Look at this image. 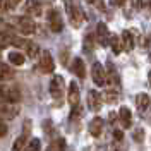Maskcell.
<instances>
[{"label": "cell", "instance_id": "6da1fadb", "mask_svg": "<svg viewBox=\"0 0 151 151\" xmlns=\"http://www.w3.org/2000/svg\"><path fill=\"white\" fill-rule=\"evenodd\" d=\"M64 5H65L67 16L70 19L72 26L74 28H79L84 21V10L81 7V2L79 0H64Z\"/></svg>", "mask_w": 151, "mask_h": 151}, {"label": "cell", "instance_id": "7a4b0ae2", "mask_svg": "<svg viewBox=\"0 0 151 151\" xmlns=\"http://www.w3.org/2000/svg\"><path fill=\"white\" fill-rule=\"evenodd\" d=\"M14 28L17 29L21 35H24V36H29V35H33L35 31H36V24H35V21L28 16H21V17H16L14 21Z\"/></svg>", "mask_w": 151, "mask_h": 151}, {"label": "cell", "instance_id": "3957f363", "mask_svg": "<svg viewBox=\"0 0 151 151\" xmlns=\"http://www.w3.org/2000/svg\"><path fill=\"white\" fill-rule=\"evenodd\" d=\"M19 100H21V93H19L17 88L9 86L5 83L0 84V101H4V103H16Z\"/></svg>", "mask_w": 151, "mask_h": 151}, {"label": "cell", "instance_id": "277c9868", "mask_svg": "<svg viewBox=\"0 0 151 151\" xmlns=\"http://www.w3.org/2000/svg\"><path fill=\"white\" fill-rule=\"evenodd\" d=\"M64 91H65V83H64V77L62 76H55L50 83V94L52 98L55 100H60L64 96Z\"/></svg>", "mask_w": 151, "mask_h": 151}, {"label": "cell", "instance_id": "5b68a950", "mask_svg": "<svg viewBox=\"0 0 151 151\" xmlns=\"http://www.w3.org/2000/svg\"><path fill=\"white\" fill-rule=\"evenodd\" d=\"M48 24H50V29L53 31V33H60L62 29H64V21H62V16H60V12L55 9L48 10Z\"/></svg>", "mask_w": 151, "mask_h": 151}, {"label": "cell", "instance_id": "8992f818", "mask_svg": "<svg viewBox=\"0 0 151 151\" xmlns=\"http://www.w3.org/2000/svg\"><path fill=\"white\" fill-rule=\"evenodd\" d=\"M40 69H41L45 74L53 72V69H55L53 57H52V53H50L48 50H43V52H41V55H40Z\"/></svg>", "mask_w": 151, "mask_h": 151}, {"label": "cell", "instance_id": "52a82bcc", "mask_svg": "<svg viewBox=\"0 0 151 151\" xmlns=\"http://www.w3.org/2000/svg\"><path fill=\"white\" fill-rule=\"evenodd\" d=\"M91 77H93L94 84H98V86H103L106 83V74H105V69L100 62L93 64V67H91Z\"/></svg>", "mask_w": 151, "mask_h": 151}, {"label": "cell", "instance_id": "ba28073f", "mask_svg": "<svg viewBox=\"0 0 151 151\" xmlns=\"http://www.w3.org/2000/svg\"><path fill=\"white\" fill-rule=\"evenodd\" d=\"M101 47H106L108 43H110V33H108V28H106V24L103 22H98V26H96V38H94Z\"/></svg>", "mask_w": 151, "mask_h": 151}, {"label": "cell", "instance_id": "9c48e42d", "mask_svg": "<svg viewBox=\"0 0 151 151\" xmlns=\"http://www.w3.org/2000/svg\"><path fill=\"white\" fill-rule=\"evenodd\" d=\"M88 106H89L91 112H98V110L101 108V98H100L98 91L91 89V91L88 93Z\"/></svg>", "mask_w": 151, "mask_h": 151}, {"label": "cell", "instance_id": "30bf717a", "mask_svg": "<svg viewBox=\"0 0 151 151\" xmlns=\"http://www.w3.org/2000/svg\"><path fill=\"white\" fill-rule=\"evenodd\" d=\"M79 98H81V94H79V88L76 83H70L69 86V94H67V100H69V105H70V108H74L79 105Z\"/></svg>", "mask_w": 151, "mask_h": 151}, {"label": "cell", "instance_id": "8fae6325", "mask_svg": "<svg viewBox=\"0 0 151 151\" xmlns=\"http://www.w3.org/2000/svg\"><path fill=\"white\" fill-rule=\"evenodd\" d=\"M24 10L29 16H40L41 14V2L40 0H28L26 5H24Z\"/></svg>", "mask_w": 151, "mask_h": 151}, {"label": "cell", "instance_id": "7c38bea8", "mask_svg": "<svg viewBox=\"0 0 151 151\" xmlns=\"http://www.w3.org/2000/svg\"><path fill=\"white\" fill-rule=\"evenodd\" d=\"M16 115H17V108L16 106H10L9 103L0 101V120L2 119H14Z\"/></svg>", "mask_w": 151, "mask_h": 151}, {"label": "cell", "instance_id": "4fadbf2b", "mask_svg": "<svg viewBox=\"0 0 151 151\" xmlns=\"http://www.w3.org/2000/svg\"><path fill=\"white\" fill-rule=\"evenodd\" d=\"M119 119H120L122 127H125V129H129L132 125V113L127 106H122V108L119 110Z\"/></svg>", "mask_w": 151, "mask_h": 151}, {"label": "cell", "instance_id": "5bb4252c", "mask_svg": "<svg viewBox=\"0 0 151 151\" xmlns=\"http://www.w3.org/2000/svg\"><path fill=\"white\" fill-rule=\"evenodd\" d=\"M89 134L91 136H94V137H98L100 134H101V131H103V119H100V117H94L93 120L89 122Z\"/></svg>", "mask_w": 151, "mask_h": 151}, {"label": "cell", "instance_id": "9a60e30c", "mask_svg": "<svg viewBox=\"0 0 151 151\" xmlns=\"http://www.w3.org/2000/svg\"><path fill=\"white\" fill-rule=\"evenodd\" d=\"M136 105H137V110H139V112H146V110L151 106V98H150V94L141 93L137 98H136Z\"/></svg>", "mask_w": 151, "mask_h": 151}, {"label": "cell", "instance_id": "2e32d148", "mask_svg": "<svg viewBox=\"0 0 151 151\" xmlns=\"http://www.w3.org/2000/svg\"><path fill=\"white\" fill-rule=\"evenodd\" d=\"M72 72H74L79 79H84V76H86V69H84V62L79 58V57H76L74 58V62H72Z\"/></svg>", "mask_w": 151, "mask_h": 151}, {"label": "cell", "instance_id": "e0dca14e", "mask_svg": "<svg viewBox=\"0 0 151 151\" xmlns=\"http://www.w3.org/2000/svg\"><path fill=\"white\" fill-rule=\"evenodd\" d=\"M120 41H122V50H125V52H131L134 48V38H132L131 31H124Z\"/></svg>", "mask_w": 151, "mask_h": 151}, {"label": "cell", "instance_id": "ac0fdd59", "mask_svg": "<svg viewBox=\"0 0 151 151\" xmlns=\"http://www.w3.org/2000/svg\"><path fill=\"white\" fill-rule=\"evenodd\" d=\"M12 77H14V70L9 65H5V64H0V84L12 79Z\"/></svg>", "mask_w": 151, "mask_h": 151}, {"label": "cell", "instance_id": "d6986e66", "mask_svg": "<svg viewBox=\"0 0 151 151\" xmlns=\"http://www.w3.org/2000/svg\"><path fill=\"white\" fill-rule=\"evenodd\" d=\"M110 45H112V50L115 55H119L122 50V41H120V38L117 36V35H110Z\"/></svg>", "mask_w": 151, "mask_h": 151}, {"label": "cell", "instance_id": "ffe728a7", "mask_svg": "<svg viewBox=\"0 0 151 151\" xmlns=\"http://www.w3.org/2000/svg\"><path fill=\"white\" fill-rule=\"evenodd\" d=\"M12 40H14V36H12L10 33L0 31V50H2V48H7L9 45H12Z\"/></svg>", "mask_w": 151, "mask_h": 151}, {"label": "cell", "instance_id": "44dd1931", "mask_svg": "<svg viewBox=\"0 0 151 151\" xmlns=\"http://www.w3.org/2000/svg\"><path fill=\"white\" fill-rule=\"evenodd\" d=\"M9 62L12 65H22V64H24V55H22L21 52H10Z\"/></svg>", "mask_w": 151, "mask_h": 151}, {"label": "cell", "instance_id": "7402d4cb", "mask_svg": "<svg viewBox=\"0 0 151 151\" xmlns=\"http://www.w3.org/2000/svg\"><path fill=\"white\" fill-rule=\"evenodd\" d=\"M26 148V132H22L12 144V151H22Z\"/></svg>", "mask_w": 151, "mask_h": 151}, {"label": "cell", "instance_id": "603a6c76", "mask_svg": "<svg viewBox=\"0 0 151 151\" xmlns=\"http://www.w3.org/2000/svg\"><path fill=\"white\" fill-rule=\"evenodd\" d=\"M26 52H28V55L31 57V58H35V57L38 55V52H40V48H38L36 43H33V41H28V45H26V48H24Z\"/></svg>", "mask_w": 151, "mask_h": 151}, {"label": "cell", "instance_id": "cb8c5ba5", "mask_svg": "<svg viewBox=\"0 0 151 151\" xmlns=\"http://www.w3.org/2000/svg\"><path fill=\"white\" fill-rule=\"evenodd\" d=\"M40 139H31L29 142H26V148L24 151H40Z\"/></svg>", "mask_w": 151, "mask_h": 151}, {"label": "cell", "instance_id": "d4e9b609", "mask_svg": "<svg viewBox=\"0 0 151 151\" xmlns=\"http://www.w3.org/2000/svg\"><path fill=\"white\" fill-rule=\"evenodd\" d=\"M94 41H96V40L93 38V35H88V36L84 38V50H86V52H89V53L93 52V45H94Z\"/></svg>", "mask_w": 151, "mask_h": 151}, {"label": "cell", "instance_id": "484cf974", "mask_svg": "<svg viewBox=\"0 0 151 151\" xmlns=\"http://www.w3.org/2000/svg\"><path fill=\"white\" fill-rule=\"evenodd\" d=\"M21 2V0H2V7L7 10H12L17 7V4Z\"/></svg>", "mask_w": 151, "mask_h": 151}, {"label": "cell", "instance_id": "4316f807", "mask_svg": "<svg viewBox=\"0 0 151 151\" xmlns=\"http://www.w3.org/2000/svg\"><path fill=\"white\" fill-rule=\"evenodd\" d=\"M117 98H119V94L115 93L113 89H110V91H106V93H105V101H108V103L117 101Z\"/></svg>", "mask_w": 151, "mask_h": 151}, {"label": "cell", "instance_id": "83f0119b", "mask_svg": "<svg viewBox=\"0 0 151 151\" xmlns=\"http://www.w3.org/2000/svg\"><path fill=\"white\" fill-rule=\"evenodd\" d=\"M81 113H83V108L77 105V106H74L72 108V112H70V120H76L77 117H81Z\"/></svg>", "mask_w": 151, "mask_h": 151}, {"label": "cell", "instance_id": "f1b7e54d", "mask_svg": "<svg viewBox=\"0 0 151 151\" xmlns=\"http://www.w3.org/2000/svg\"><path fill=\"white\" fill-rule=\"evenodd\" d=\"M134 139H136V141H142V139H144V131H142V129H137V131L134 132Z\"/></svg>", "mask_w": 151, "mask_h": 151}, {"label": "cell", "instance_id": "f546056e", "mask_svg": "<svg viewBox=\"0 0 151 151\" xmlns=\"http://www.w3.org/2000/svg\"><path fill=\"white\" fill-rule=\"evenodd\" d=\"M110 4L115 5V7H122L124 4H125V0H110Z\"/></svg>", "mask_w": 151, "mask_h": 151}, {"label": "cell", "instance_id": "4dcf8cb0", "mask_svg": "<svg viewBox=\"0 0 151 151\" xmlns=\"http://www.w3.org/2000/svg\"><path fill=\"white\" fill-rule=\"evenodd\" d=\"M113 137H115L117 141H120V139H122V131H115L113 132Z\"/></svg>", "mask_w": 151, "mask_h": 151}, {"label": "cell", "instance_id": "1f68e13d", "mask_svg": "<svg viewBox=\"0 0 151 151\" xmlns=\"http://www.w3.org/2000/svg\"><path fill=\"white\" fill-rule=\"evenodd\" d=\"M4 17H5V9H4V7L0 5V22L4 21Z\"/></svg>", "mask_w": 151, "mask_h": 151}, {"label": "cell", "instance_id": "d6a6232c", "mask_svg": "<svg viewBox=\"0 0 151 151\" xmlns=\"http://www.w3.org/2000/svg\"><path fill=\"white\" fill-rule=\"evenodd\" d=\"M151 4V0H141V7H148Z\"/></svg>", "mask_w": 151, "mask_h": 151}, {"label": "cell", "instance_id": "836d02e7", "mask_svg": "<svg viewBox=\"0 0 151 151\" xmlns=\"http://www.w3.org/2000/svg\"><path fill=\"white\" fill-rule=\"evenodd\" d=\"M86 2H89V4H93V2H94V0H86Z\"/></svg>", "mask_w": 151, "mask_h": 151}, {"label": "cell", "instance_id": "e575fe53", "mask_svg": "<svg viewBox=\"0 0 151 151\" xmlns=\"http://www.w3.org/2000/svg\"><path fill=\"white\" fill-rule=\"evenodd\" d=\"M0 64H2V53H0Z\"/></svg>", "mask_w": 151, "mask_h": 151}, {"label": "cell", "instance_id": "d590c367", "mask_svg": "<svg viewBox=\"0 0 151 151\" xmlns=\"http://www.w3.org/2000/svg\"><path fill=\"white\" fill-rule=\"evenodd\" d=\"M150 84H151V72H150Z\"/></svg>", "mask_w": 151, "mask_h": 151}, {"label": "cell", "instance_id": "8d00e7d4", "mask_svg": "<svg viewBox=\"0 0 151 151\" xmlns=\"http://www.w3.org/2000/svg\"><path fill=\"white\" fill-rule=\"evenodd\" d=\"M150 58H151V55H150Z\"/></svg>", "mask_w": 151, "mask_h": 151}]
</instances>
